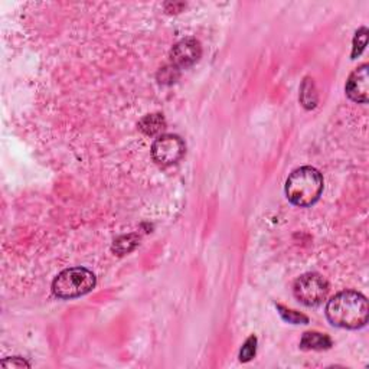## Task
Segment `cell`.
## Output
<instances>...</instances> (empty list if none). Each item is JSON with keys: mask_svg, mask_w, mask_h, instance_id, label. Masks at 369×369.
I'll return each instance as SVG.
<instances>
[{"mask_svg": "<svg viewBox=\"0 0 369 369\" xmlns=\"http://www.w3.org/2000/svg\"><path fill=\"white\" fill-rule=\"evenodd\" d=\"M277 309L280 310V315L283 316V319L287 320L288 323H296L297 325V323H308L309 322V319L306 316H303V315H300V313H297L295 310H287L283 306H280V304L277 306Z\"/></svg>", "mask_w": 369, "mask_h": 369, "instance_id": "obj_13", "label": "cell"}, {"mask_svg": "<svg viewBox=\"0 0 369 369\" xmlns=\"http://www.w3.org/2000/svg\"><path fill=\"white\" fill-rule=\"evenodd\" d=\"M202 55V46L194 38H186L173 46L170 51V61L172 67L174 70H182L194 66L195 62L199 61Z\"/></svg>", "mask_w": 369, "mask_h": 369, "instance_id": "obj_6", "label": "cell"}, {"mask_svg": "<svg viewBox=\"0 0 369 369\" xmlns=\"http://www.w3.org/2000/svg\"><path fill=\"white\" fill-rule=\"evenodd\" d=\"M140 130L148 136H156L162 133L166 128V121L162 114H149L143 117L139 123Z\"/></svg>", "mask_w": 369, "mask_h": 369, "instance_id": "obj_9", "label": "cell"}, {"mask_svg": "<svg viewBox=\"0 0 369 369\" xmlns=\"http://www.w3.org/2000/svg\"><path fill=\"white\" fill-rule=\"evenodd\" d=\"M186 152L185 141L176 134L159 136L152 146V157L157 165L172 166L178 163Z\"/></svg>", "mask_w": 369, "mask_h": 369, "instance_id": "obj_5", "label": "cell"}, {"mask_svg": "<svg viewBox=\"0 0 369 369\" xmlns=\"http://www.w3.org/2000/svg\"><path fill=\"white\" fill-rule=\"evenodd\" d=\"M323 192V178L320 172L310 166L293 170L286 181V197L293 205L310 206Z\"/></svg>", "mask_w": 369, "mask_h": 369, "instance_id": "obj_2", "label": "cell"}, {"mask_svg": "<svg viewBox=\"0 0 369 369\" xmlns=\"http://www.w3.org/2000/svg\"><path fill=\"white\" fill-rule=\"evenodd\" d=\"M326 316L336 328L361 329L368 323V300L363 295L354 290L341 292L328 301Z\"/></svg>", "mask_w": 369, "mask_h": 369, "instance_id": "obj_1", "label": "cell"}, {"mask_svg": "<svg viewBox=\"0 0 369 369\" xmlns=\"http://www.w3.org/2000/svg\"><path fill=\"white\" fill-rule=\"evenodd\" d=\"M257 352V338L255 336H250L247 342L244 343L241 352H239V361L241 362H248L255 357Z\"/></svg>", "mask_w": 369, "mask_h": 369, "instance_id": "obj_12", "label": "cell"}, {"mask_svg": "<svg viewBox=\"0 0 369 369\" xmlns=\"http://www.w3.org/2000/svg\"><path fill=\"white\" fill-rule=\"evenodd\" d=\"M300 101L306 108L316 107L317 94H316V90H315V84L310 81V79H306V81H304L303 86H301Z\"/></svg>", "mask_w": 369, "mask_h": 369, "instance_id": "obj_10", "label": "cell"}, {"mask_svg": "<svg viewBox=\"0 0 369 369\" xmlns=\"http://www.w3.org/2000/svg\"><path fill=\"white\" fill-rule=\"evenodd\" d=\"M329 292L328 281L316 272H308L299 277L293 286V293L296 299L304 306H319Z\"/></svg>", "mask_w": 369, "mask_h": 369, "instance_id": "obj_4", "label": "cell"}, {"mask_svg": "<svg viewBox=\"0 0 369 369\" xmlns=\"http://www.w3.org/2000/svg\"><path fill=\"white\" fill-rule=\"evenodd\" d=\"M345 91L348 97L355 103H368V92H369V67L368 63H363L359 68L352 72L346 81Z\"/></svg>", "mask_w": 369, "mask_h": 369, "instance_id": "obj_7", "label": "cell"}, {"mask_svg": "<svg viewBox=\"0 0 369 369\" xmlns=\"http://www.w3.org/2000/svg\"><path fill=\"white\" fill-rule=\"evenodd\" d=\"M30 365L19 358V357H14V358H6L2 361V368H29Z\"/></svg>", "mask_w": 369, "mask_h": 369, "instance_id": "obj_14", "label": "cell"}, {"mask_svg": "<svg viewBox=\"0 0 369 369\" xmlns=\"http://www.w3.org/2000/svg\"><path fill=\"white\" fill-rule=\"evenodd\" d=\"M332 346V339L325 333L319 332H306L303 335L300 348L301 349H313V350H323Z\"/></svg>", "mask_w": 369, "mask_h": 369, "instance_id": "obj_8", "label": "cell"}, {"mask_svg": "<svg viewBox=\"0 0 369 369\" xmlns=\"http://www.w3.org/2000/svg\"><path fill=\"white\" fill-rule=\"evenodd\" d=\"M366 41H368V29L366 28H361L357 35L354 38V50H352V59H355L357 57H359L362 54V51L365 50L366 46Z\"/></svg>", "mask_w": 369, "mask_h": 369, "instance_id": "obj_11", "label": "cell"}, {"mask_svg": "<svg viewBox=\"0 0 369 369\" xmlns=\"http://www.w3.org/2000/svg\"><path fill=\"white\" fill-rule=\"evenodd\" d=\"M97 279L94 272L84 267L63 270L52 281V293L58 299H77L90 293L95 287Z\"/></svg>", "mask_w": 369, "mask_h": 369, "instance_id": "obj_3", "label": "cell"}]
</instances>
